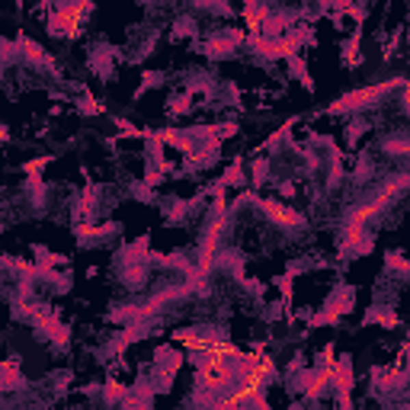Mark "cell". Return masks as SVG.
<instances>
[{
  "mask_svg": "<svg viewBox=\"0 0 410 410\" xmlns=\"http://www.w3.org/2000/svg\"><path fill=\"white\" fill-rule=\"evenodd\" d=\"M87 10H90V3H87V0H80V7H77V3L64 7V10L55 16V29H58V32H71V29H74V26L80 23V16H84Z\"/></svg>",
  "mask_w": 410,
  "mask_h": 410,
  "instance_id": "1",
  "label": "cell"
},
{
  "mask_svg": "<svg viewBox=\"0 0 410 410\" xmlns=\"http://www.w3.org/2000/svg\"><path fill=\"white\" fill-rule=\"evenodd\" d=\"M263 212L270 215L272 221H279V225H298V212L285 209V205H279V202H263Z\"/></svg>",
  "mask_w": 410,
  "mask_h": 410,
  "instance_id": "2",
  "label": "cell"
},
{
  "mask_svg": "<svg viewBox=\"0 0 410 410\" xmlns=\"http://www.w3.org/2000/svg\"><path fill=\"white\" fill-rule=\"evenodd\" d=\"M177 343H183L190 353H202L205 346L212 343L209 333H196V331H186V333H177Z\"/></svg>",
  "mask_w": 410,
  "mask_h": 410,
  "instance_id": "3",
  "label": "cell"
}]
</instances>
